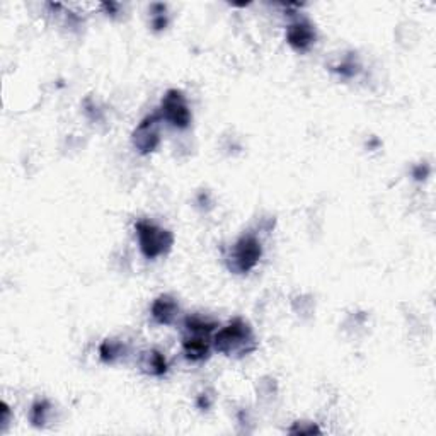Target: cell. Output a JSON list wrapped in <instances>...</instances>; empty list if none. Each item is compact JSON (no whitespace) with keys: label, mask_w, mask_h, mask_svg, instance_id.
I'll list each match as a JSON object with an SVG mask.
<instances>
[{"label":"cell","mask_w":436,"mask_h":436,"mask_svg":"<svg viewBox=\"0 0 436 436\" xmlns=\"http://www.w3.org/2000/svg\"><path fill=\"white\" fill-rule=\"evenodd\" d=\"M213 348L225 356L242 358L257 349V341L253 327L244 319L237 317L213 336Z\"/></svg>","instance_id":"obj_1"},{"label":"cell","mask_w":436,"mask_h":436,"mask_svg":"<svg viewBox=\"0 0 436 436\" xmlns=\"http://www.w3.org/2000/svg\"><path fill=\"white\" fill-rule=\"evenodd\" d=\"M135 230H137L142 254L146 260H156V257L164 256L174 244V235L152 222H145V220L137 222Z\"/></svg>","instance_id":"obj_2"},{"label":"cell","mask_w":436,"mask_h":436,"mask_svg":"<svg viewBox=\"0 0 436 436\" xmlns=\"http://www.w3.org/2000/svg\"><path fill=\"white\" fill-rule=\"evenodd\" d=\"M262 256L261 242L254 235H244L235 242L232 253L229 257L230 271L237 275H246L250 269L256 268Z\"/></svg>","instance_id":"obj_3"},{"label":"cell","mask_w":436,"mask_h":436,"mask_svg":"<svg viewBox=\"0 0 436 436\" xmlns=\"http://www.w3.org/2000/svg\"><path fill=\"white\" fill-rule=\"evenodd\" d=\"M159 114L162 119H165L169 125L177 130H186L191 125V110H189L184 94L177 89L165 92L160 103Z\"/></svg>","instance_id":"obj_4"},{"label":"cell","mask_w":436,"mask_h":436,"mask_svg":"<svg viewBox=\"0 0 436 436\" xmlns=\"http://www.w3.org/2000/svg\"><path fill=\"white\" fill-rule=\"evenodd\" d=\"M162 116L159 113H153L146 116L137 128L133 130L131 140H133L135 149L142 153V156H149L160 144L159 135V123Z\"/></svg>","instance_id":"obj_5"},{"label":"cell","mask_w":436,"mask_h":436,"mask_svg":"<svg viewBox=\"0 0 436 436\" xmlns=\"http://www.w3.org/2000/svg\"><path fill=\"white\" fill-rule=\"evenodd\" d=\"M211 345H213V339L211 334H203V333H188L183 339V351L184 356L189 361H203L206 360L208 354H210Z\"/></svg>","instance_id":"obj_6"},{"label":"cell","mask_w":436,"mask_h":436,"mask_svg":"<svg viewBox=\"0 0 436 436\" xmlns=\"http://www.w3.org/2000/svg\"><path fill=\"white\" fill-rule=\"evenodd\" d=\"M317 40L314 26L308 21H296L287 28V41L296 52H307Z\"/></svg>","instance_id":"obj_7"},{"label":"cell","mask_w":436,"mask_h":436,"mask_svg":"<svg viewBox=\"0 0 436 436\" xmlns=\"http://www.w3.org/2000/svg\"><path fill=\"white\" fill-rule=\"evenodd\" d=\"M179 315V306L176 299L171 295H160L152 303V317L157 324L162 326H171Z\"/></svg>","instance_id":"obj_8"},{"label":"cell","mask_w":436,"mask_h":436,"mask_svg":"<svg viewBox=\"0 0 436 436\" xmlns=\"http://www.w3.org/2000/svg\"><path fill=\"white\" fill-rule=\"evenodd\" d=\"M142 368L145 373L153 377H162L167 372V361H165L164 354L157 349H150L144 353L142 356Z\"/></svg>","instance_id":"obj_9"},{"label":"cell","mask_w":436,"mask_h":436,"mask_svg":"<svg viewBox=\"0 0 436 436\" xmlns=\"http://www.w3.org/2000/svg\"><path fill=\"white\" fill-rule=\"evenodd\" d=\"M126 346L123 345L121 341H116V339H106L103 343L101 348H99V356L104 363H114V361L119 360V358L125 354Z\"/></svg>","instance_id":"obj_10"},{"label":"cell","mask_w":436,"mask_h":436,"mask_svg":"<svg viewBox=\"0 0 436 436\" xmlns=\"http://www.w3.org/2000/svg\"><path fill=\"white\" fill-rule=\"evenodd\" d=\"M218 324L215 320H208L198 315H193V317H186L184 320V327H186L188 333H203V334H211L217 329Z\"/></svg>","instance_id":"obj_11"},{"label":"cell","mask_w":436,"mask_h":436,"mask_svg":"<svg viewBox=\"0 0 436 436\" xmlns=\"http://www.w3.org/2000/svg\"><path fill=\"white\" fill-rule=\"evenodd\" d=\"M48 412H50V404L46 400H38V403L33 404L31 407V414L29 419L33 423V426L41 428L45 426L46 421H48Z\"/></svg>","instance_id":"obj_12"},{"label":"cell","mask_w":436,"mask_h":436,"mask_svg":"<svg viewBox=\"0 0 436 436\" xmlns=\"http://www.w3.org/2000/svg\"><path fill=\"white\" fill-rule=\"evenodd\" d=\"M333 70L341 73V75H345V77H354L358 72H360V67L354 65L353 61H346V63H341L339 67H334Z\"/></svg>","instance_id":"obj_13"},{"label":"cell","mask_w":436,"mask_h":436,"mask_svg":"<svg viewBox=\"0 0 436 436\" xmlns=\"http://www.w3.org/2000/svg\"><path fill=\"white\" fill-rule=\"evenodd\" d=\"M290 433L292 435H314V433H320V430L315 424H308V426H303V424L296 423L295 426L290 428Z\"/></svg>","instance_id":"obj_14"},{"label":"cell","mask_w":436,"mask_h":436,"mask_svg":"<svg viewBox=\"0 0 436 436\" xmlns=\"http://www.w3.org/2000/svg\"><path fill=\"white\" fill-rule=\"evenodd\" d=\"M164 13H165V10H164ZM164 13H160L159 15H156V17H153L152 26H153V29H156V31L165 29V26H167V19H165Z\"/></svg>","instance_id":"obj_15"},{"label":"cell","mask_w":436,"mask_h":436,"mask_svg":"<svg viewBox=\"0 0 436 436\" xmlns=\"http://www.w3.org/2000/svg\"><path fill=\"white\" fill-rule=\"evenodd\" d=\"M0 411H2V431L6 430V426L7 424H9V418H10V409H9V406H7L6 403H2L0 404Z\"/></svg>","instance_id":"obj_16"}]
</instances>
